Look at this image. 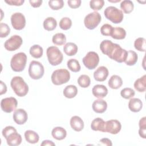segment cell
<instances>
[{"instance_id":"obj_34","label":"cell","mask_w":146,"mask_h":146,"mask_svg":"<svg viewBox=\"0 0 146 146\" xmlns=\"http://www.w3.org/2000/svg\"><path fill=\"white\" fill-rule=\"evenodd\" d=\"M120 8L124 13L129 14L133 10L134 5L130 0H124L120 3Z\"/></svg>"},{"instance_id":"obj_24","label":"cell","mask_w":146,"mask_h":146,"mask_svg":"<svg viewBox=\"0 0 146 146\" xmlns=\"http://www.w3.org/2000/svg\"><path fill=\"white\" fill-rule=\"evenodd\" d=\"M135 89L139 92H144L146 90V75L136 79L134 83Z\"/></svg>"},{"instance_id":"obj_21","label":"cell","mask_w":146,"mask_h":146,"mask_svg":"<svg viewBox=\"0 0 146 146\" xmlns=\"http://www.w3.org/2000/svg\"><path fill=\"white\" fill-rule=\"evenodd\" d=\"M143 107V102L139 98H131L128 102V108L133 112H139Z\"/></svg>"},{"instance_id":"obj_1","label":"cell","mask_w":146,"mask_h":146,"mask_svg":"<svg viewBox=\"0 0 146 146\" xmlns=\"http://www.w3.org/2000/svg\"><path fill=\"white\" fill-rule=\"evenodd\" d=\"M10 86L15 94L19 97L26 96L29 92V86L24 79L19 76H14L10 82Z\"/></svg>"},{"instance_id":"obj_16","label":"cell","mask_w":146,"mask_h":146,"mask_svg":"<svg viewBox=\"0 0 146 146\" xmlns=\"http://www.w3.org/2000/svg\"><path fill=\"white\" fill-rule=\"evenodd\" d=\"M108 68L105 66H100L94 72V78L96 81L103 82L108 76Z\"/></svg>"},{"instance_id":"obj_15","label":"cell","mask_w":146,"mask_h":146,"mask_svg":"<svg viewBox=\"0 0 146 146\" xmlns=\"http://www.w3.org/2000/svg\"><path fill=\"white\" fill-rule=\"evenodd\" d=\"M116 43H113L110 40H103L100 44V49L102 51V53L110 57Z\"/></svg>"},{"instance_id":"obj_26","label":"cell","mask_w":146,"mask_h":146,"mask_svg":"<svg viewBox=\"0 0 146 146\" xmlns=\"http://www.w3.org/2000/svg\"><path fill=\"white\" fill-rule=\"evenodd\" d=\"M25 137L26 141L30 144L37 143L39 140L38 134L32 130H27L25 132Z\"/></svg>"},{"instance_id":"obj_14","label":"cell","mask_w":146,"mask_h":146,"mask_svg":"<svg viewBox=\"0 0 146 146\" xmlns=\"http://www.w3.org/2000/svg\"><path fill=\"white\" fill-rule=\"evenodd\" d=\"M13 118L15 123L19 125H22L27 121L28 115L25 110L18 108L14 111L13 115Z\"/></svg>"},{"instance_id":"obj_52","label":"cell","mask_w":146,"mask_h":146,"mask_svg":"<svg viewBox=\"0 0 146 146\" xmlns=\"http://www.w3.org/2000/svg\"><path fill=\"white\" fill-rule=\"evenodd\" d=\"M108 2H120V0H117V1H112V0H108Z\"/></svg>"},{"instance_id":"obj_50","label":"cell","mask_w":146,"mask_h":146,"mask_svg":"<svg viewBox=\"0 0 146 146\" xmlns=\"http://www.w3.org/2000/svg\"><path fill=\"white\" fill-rule=\"evenodd\" d=\"M0 95H2L6 92L7 87L6 84L2 80L0 81Z\"/></svg>"},{"instance_id":"obj_7","label":"cell","mask_w":146,"mask_h":146,"mask_svg":"<svg viewBox=\"0 0 146 146\" xmlns=\"http://www.w3.org/2000/svg\"><path fill=\"white\" fill-rule=\"evenodd\" d=\"M102 21L100 14L97 11H94L87 14L84 19V24L89 30H94Z\"/></svg>"},{"instance_id":"obj_39","label":"cell","mask_w":146,"mask_h":146,"mask_svg":"<svg viewBox=\"0 0 146 146\" xmlns=\"http://www.w3.org/2000/svg\"><path fill=\"white\" fill-rule=\"evenodd\" d=\"M59 27L63 30L70 29L72 26V21L68 17H63L59 22Z\"/></svg>"},{"instance_id":"obj_9","label":"cell","mask_w":146,"mask_h":146,"mask_svg":"<svg viewBox=\"0 0 146 146\" xmlns=\"http://www.w3.org/2000/svg\"><path fill=\"white\" fill-rule=\"evenodd\" d=\"M22 43V39L19 35H14L5 41L4 47L9 51H14L18 49Z\"/></svg>"},{"instance_id":"obj_10","label":"cell","mask_w":146,"mask_h":146,"mask_svg":"<svg viewBox=\"0 0 146 146\" xmlns=\"http://www.w3.org/2000/svg\"><path fill=\"white\" fill-rule=\"evenodd\" d=\"M11 23L13 28L17 30H22L26 26V18L21 13H15L11 16Z\"/></svg>"},{"instance_id":"obj_37","label":"cell","mask_w":146,"mask_h":146,"mask_svg":"<svg viewBox=\"0 0 146 146\" xmlns=\"http://www.w3.org/2000/svg\"><path fill=\"white\" fill-rule=\"evenodd\" d=\"M78 83L82 88H87L91 83L90 78L87 75H81L78 79Z\"/></svg>"},{"instance_id":"obj_19","label":"cell","mask_w":146,"mask_h":146,"mask_svg":"<svg viewBox=\"0 0 146 146\" xmlns=\"http://www.w3.org/2000/svg\"><path fill=\"white\" fill-rule=\"evenodd\" d=\"M6 142L7 145L10 146H17L21 144L22 142V136L21 135L17 133V132H14L10 134L6 138Z\"/></svg>"},{"instance_id":"obj_27","label":"cell","mask_w":146,"mask_h":146,"mask_svg":"<svg viewBox=\"0 0 146 146\" xmlns=\"http://www.w3.org/2000/svg\"><path fill=\"white\" fill-rule=\"evenodd\" d=\"M78 50V47L77 45L72 42H68L63 47V51L68 56L75 55L77 53Z\"/></svg>"},{"instance_id":"obj_31","label":"cell","mask_w":146,"mask_h":146,"mask_svg":"<svg viewBox=\"0 0 146 146\" xmlns=\"http://www.w3.org/2000/svg\"><path fill=\"white\" fill-rule=\"evenodd\" d=\"M137 59V53L134 51L129 50L127 51V56L124 62L128 66H133L136 63Z\"/></svg>"},{"instance_id":"obj_4","label":"cell","mask_w":146,"mask_h":146,"mask_svg":"<svg viewBox=\"0 0 146 146\" xmlns=\"http://www.w3.org/2000/svg\"><path fill=\"white\" fill-rule=\"evenodd\" d=\"M46 55L49 63L52 66L59 65L63 59L62 52L56 46L48 47L46 50Z\"/></svg>"},{"instance_id":"obj_8","label":"cell","mask_w":146,"mask_h":146,"mask_svg":"<svg viewBox=\"0 0 146 146\" xmlns=\"http://www.w3.org/2000/svg\"><path fill=\"white\" fill-rule=\"evenodd\" d=\"M84 66L88 70L95 69L99 62V56L94 51H89L82 59Z\"/></svg>"},{"instance_id":"obj_46","label":"cell","mask_w":146,"mask_h":146,"mask_svg":"<svg viewBox=\"0 0 146 146\" xmlns=\"http://www.w3.org/2000/svg\"><path fill=\"white\" fill-rule=\"evenodd\" d=\"M81 3V0H69L67 1L68 5L70 8L72 9H76L79 7Z\"/></svg>"},{"instance_id":"obj_30","label":"cell","mask_w":146,"mask_h":146,"mask_svg":"<svg viewBox=\"0 0 146 146\" xmlns=\"http://www.w3.org/2000/svg\"><path fill=\"white\" fill-rule=\"evenodd\" d=\"M126 31L120 27H113L111 34V36L115 39H123L125 38Z\"/></svg>"},{"instance_id":"obj_43","label":"cell","mask_w":146,"mask_h":146,"mask_svg":"<svg viewBox=\"0 0 146 146\" xmlns=\"http://www.w3.org/2000/svg\"><path fill=\"white\" fill-rule=\"evenodd\" d=\"M10 33V28L9 26L5 23H0V37L5 38Z\"/></svg>"},{"instance_id":"obj_17","label":"cell","mask_w":146,"mask_h":146,"mask_svg":"<svg viewBox=\"0 0 146 146\" xmlns=\"http://www.w3.org/2000/svg\"><path fill=\"white\" fill-rule=\"evenodd\" d=\"M93 95L99 99H102L106 97L108 94L107 88L103 84H96L92 89Z\"/></svg>"},{"instance_id":"obj_51","label":"cell","mask_w":146,"mask_h":146,"mask_svg":"<svg viewBox=\"0 0 146 146\" xmlns=\"http://www.w3.org/2000/svg\"><path fill=\"white\" fill-rule=\"evenodd\" d=\"M41 145H55V143L54 142H52L51 140H43L42 141V143L40 144Z\"/></svg>"},{"instance_id":"obj_12","label":"cell","mask_w":146,"mask_h":146,"mask_svg":"<svg viewBox=\"0 0 146 146\" xmlns=\"http://www.w3.org/2000/svg\"><path fill=\"white\" fill-rule=\"evenodd\" d=\"M127 56V51L123 49L121 46L116 44H115V48L110 57V59L115 60L118 63L124 62Z\"/></svg>"},{"instance_id":"obj_35","label":"cell","mask_w":146,"mask_h":146,"mask_svg":"<svg viewBox=\"0 0 146 146\" xmlns=\"http://www.w3.org/2000/svg\"><path fill=\"white\" fill-rule=\"evenodd\" d=\"M67 65L68 69L74 72H79L81 68L79 61L75 59H69L67 62Z\"/></svg>"},{"instance_id":"obj_44","label":"cell","mask_w":146,"mask_h":146,"mask_svg":"<svg viewBox=\"0 0 146 146\" xmlns=\"http://www.w3.org/2000/svg\"><path fill=\"white\" fill-rule=\"evenodd\" d=\"M113 28L110 24H104L100 28V33L104 36H111Z\"/></svg>"},{"instance_id":"obj_40","label":"cell","mask_w":146,"mask_h":146,"mask_svg":"<svg viewBox=\"0 0 146 146\" xmlns=\"http://www.w3.org/2000/svg\"><path fill=\"white\" fill-rule=\"evenodd\" d=\"M48 6L53 10H58L63 7L64 2L63 0H50L48 1Z\"/></svg>"},{"instance_id":"obj_29","label":"cell","mask_w":146,"mask_h":146,"mask_svg":"<svg viewBox=\"0 0 146 146\" xmlns=\"http://www.w3.org/2000/svg\"><path fill=\"white\" fill-rule=\"evenodd\" d=\"M44 29L48 31L54 30L57 26L56 20L53 17H47L43 21Z\"/></svg>"},{"instance_id":"obj_22","label":"cell","mask_w":146,"mask_h":146,"mask_svg":"<svg viewBox=\"0 0 146 146\" xmlns=\"http://www.w3.org/2000/svg\"><path fill=\"white\" fill-rule=\"evenodd\" d=\"M51 135L54 139L57 140H62L67 136L66 130L62 127H56L51 131Z\"/></svg>"},{"instance_id":"obj_45","label":"cell","mask_w":146,"mask_h":146,"mask_svg":"<svg viewBox=\"0 0 146 146\" xmlns=\"http://www.w3.org/2000/svg\"><path fill=\"white\" fill-rule=\"evenodd\" d=\"M17 132V129L13 126H7L5 128L3 129L2 131V133L3 136L6 139L10 134L13 132Z\"/></svg>"},{"instance_id":"obj_42","label":"cell","mask_w":146,"mask_h":146,"mask_svg":"<svg viewBox=\"0 0 146 146\" xmlns=\"http://www.w3.org/2000/svg\"><path fill=\"white\" fill-rule=\"evenodd\" d=\"M104 5V1L103 0H92L90 2V7L95 11L101 10Z\"/></svg>"},{"instance_id":"obj_23","label":"cell","mask_w":146,"mask_h":146,"mask_svg":"<svg viewBox=\"0 0 146 146\" xmlns=\"http://www.w3.org/2000/svg\"><path fill=\"white\" fill-rule=\"evenodd\" d=\"M108 86L112 89H118L123 84V80L120 76L117 75H113L111 76L108 82Z\"/></svg>"},{"instance_id":"obj_48","label":"cell","mask_w":146,"mask_h":146,"mask_svg":"<svg viewBox=\"0 0 146 146\" xmlns=\"http://www.w3.org/2000/svg\"><path fill=\"white\" fill-rule=\"evenodd\" d=\"M98 145H107V146H112V143L111 140H110L108 138H103L100 140L99 143Z\"/></svg>"},{"instance_id":"obj_49","label":"cell","mask_w":146,"mask_h":146,"mask_svg":"<svg viewBox=\"0 0 146 146\" xmlns=\"http://www.w3.org/2000/svg\"><path fill=\"white\" fill-rule=\"evenodd\" d=\"M42 0H30L29 2L33 7H39L42 3Z\"/></svg>"},{"instance_id":"obj_41","label":"cell","mask_w":146,"mask_h":146,"mask_svg":"<svg viewBox=\"0 0 146 146\" xmlns=\"http://www.w3.org/2000/svg\"><path fill=\"white\" fill-rule=\"evenodd\" d=\"M120 95L121 97L123 98L124 99H129L133 98L135 96V92L132 88L127 87L121 90L120 92Z\"/></svg>"},{"instance_id":"obj_36","label":"cell","mask_w":146,"mask_h":146,"mask_svg":"<svg viewBox=\"0 0 146 146\" xmlns=\"http://www.w3.org/2000/svg\"><path fill=\"white\" fill-rule=\"evenodd\" d=\"M145 42L146 40L143 37L137 38L134 42V47L135 49L139 51H145Z\"/></svg>"},{"instance_id":"obj_2","label":"cell","mask_w":146,"mask_h":146,"mask_svg":"<svg viewBox=\"0 0 146 146\" xmlns=\"http://www.w3.org/2000/svg\"><path fill=\"white\" fill-rule=\"evenodd\" d=\"M27 55L25 53L21 52L14 54L10 61V67L15 72L22 71L26 65Z\"/></svg>"},{"instance_id":"obj_6","label":"cell","mask_w":146,"mask_h":146,"mask_svg":"<svg viewBox=\"0 0 146 146\" xmlns=\"http://www.w3.org/2000/svg\"><path fill=\"white\" fill-rule=\"evenodd\" d=\"M28 72L31 79L34 80L39 79L42 78L44 75V67L40 62L33 60L30 63Z\"/></svg>"},{"instance_id":"obj_11","label":"cell","mask_w":146,"mask_h":146,"mask_svg":"<svg viewBox=\"0 0 146 146\" xmlns=\"http://www.w3.org/2000/svg\"><path fill=\"white\" fill-rule=\"evenodd\" d=\"M17 105V100L14 97L3 98L1 101V109L6 113H11L14 110H15Z\"/></svg>"},{"instance_id":"obj_25","label":"cell","mask_w":146,"mask_h":146,"mask_svg":"<svg viewBox=\"0 0 146 146\" xmlns=\"http://www.w3.org/2000/svg\"><path fill=\"white\" fill-rule=\"evenodd\" d=\"M105 121L100 117H96L94 119L91 123V128L95 131H104Z\"/></svg>"},{"instance_id":"obj_33","label":"cell","mask_w":146,"mask_h":146,"mask_svg":"<svg viewBox=\"0 0 146 146\" xmlns=\"http://www.w3.org/2000/svg\"><path fill=\"white\" fill-rule=\"evenodd\" d=\"M52 43L58 46H62L66 42V36L63 33H58L53 35L52 38Z\"/></svg>"},{"instance_id":"obj_5","label":"cell","mask_w":146,"mask_h":146,"mask_svg":"<svg viewBox=\"0 0 146 146\" xmlns=\"http://www.w3.org/2000/svg\"><path fill=\"white\" fill-rule=\"evenodd\" d=\"M105 17L112 23L117 24L122 22L124 15L121 10L114 6H108L104 11Z\"/></svg>"},{"instance_id":"obj_18","label":"cell","mask_w":146,"mask_h":146,"mask_svg":"<svg viewBox=\"0 0 146 146\" xmlns=\"http://www.w3.org/2000/svg\"><path fill=\"white\" fill-rule=\"evenodd\" d=\"M92 108L95 112L102 113L106 111L107 108V103L104 100L99 99L93 102Z\"/></svg>"},{"instance_id":"obj_32","label":"cell","mask_w":146,"mask_h":146,"mask_svg":"<svg viewBox=\"0 0 146 146\" xmlns=\"http://www.w3.org/2000/svg\"><path fill=\"white\" fill-rule=\"evenodd\" d=\"M29 52L33 58H40L43 55V50L40 46L38 44H34L30 47Z\"/></svg>"},{"instance_id":"obj_47","label":"cell","mask_w":146,"mask_h":146,"mask_svg":"<svg viewBox=\"0 0 146 146\" xmlns=\"http://www.w3.org/2000/svg\"><path fill=\"white\" fill-rule=\"evenodd\" d=\"M5 2L11 6H19L23 4L24 0H5Z\"/></svg>"},{"instance_id":"obj_28","label":"cell","mask_w":146,"mask_h":146,"mask_svg":"<svg viewBox=\"0 0 146 146\" xmlns=\"http://www.w3.org/2000/svg\"><path fill=\"white\" fill-rule=\"evenodd\" d=\"M63 95L68 99H72L77 95L78 88L75 85H68L66 86L63 91Z\"/></svg>"},{"instance_id":"obj_38","label":"cell","mask_w":146,"mask_h":146,"mask_svg":"<svg viewBox=\"0 0 146 146\" xmlns=\"http://www.w3.org/2000/svg\"><path fill=\"white\" fill-rule=\"evenodd\" d=\"M139 134L140 136L143 139L146 138V117L140 119L139 123Z\"/></svg>"},{"instance_id":"obj_3","label":"cell","mask_w":146,"mask_h":146,"mask_svg":"<svg viewBox=\"0 0 146 146\" xmlns=\"http://www.w3.org/2000/svg\"><path fill=\"white\" fill-rule=\"evenodd\" d=\"M51 79L54 84L56 86L62 85L67 83L70 80V74L66 69H58L53 71L51 76Z\"/></svg>"},{"instance_id":"obj_13","label":"cell","mask_w":146,"mask_h":146,"mask_svg":"<svg viewBox=\"0 0 146 146\" xmlns=\"http://www.w3.org/2000/svg\"><path fill=\"white\" fill-rule=\"evenodd\" d=\"M121 129L120 122L116 119H112L105 121L103 132H108L113 135L118 133Z\"/></svg>"},{"instance_id":"obj_20","label":"cell","mask_w":146,"mask_h":146,"mask_svg":"<svg viewBox=\"0 0 146 146\" xmlns=\"http://www.w3.org/2000/svg\"><path fill=\"white\" fill-rule=\"evenodd\" d=\"M70 125L72 129L76 132H80L84 128V122L78 116H74L70 119Z\"/></svg>"}]
</instances>
